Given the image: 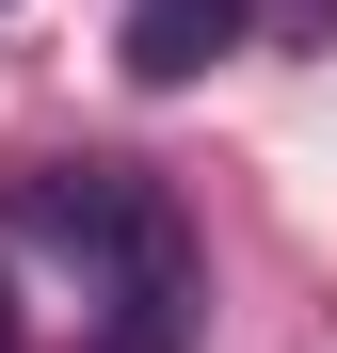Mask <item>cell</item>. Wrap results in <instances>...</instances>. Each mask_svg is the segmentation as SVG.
<instances>
[{
    "instance_id": "2",
    "label": "cell",
    "mask_w": 337,
    "mask_h": 353,
    "mask_svg": "<svg viewBox=\"0 0 337 353\" xmlns=\"http://www.w3.org/2000/svg\"><path fill=\"white\" fill-rule=\"evenodd\" d=\"M209 48H241V0H145L129 17V81H193Z\"/></svg>"
},
{
    "instance_id": "3",
    "label": "cell",
    "mask_w": 337,
    "mask_h": 353,
    "mask_svg": "<svg viewBox=\"0 0 337 353\" xmlns=\"http://www.w3.org/2000/svg\"><path fill=\"white\" fill-rule=\"evenodd\" d=\"M337 0H241V48H321Z\"/></svg>"
},
{
    "instance_id": "1",
    "label": "cell",
    "mask_w": 337,
    "mask_h": 353,
    "mask_svg": "<svg viewBox=\"0 0 337 353\" xmlns=\"http://www.w3.org/2000/svg\"><path fill=\"white\" fill-rule=\"evenodd\" d=\"M17 241H48V257H81V289H96V353H177L193 337V225H177V193H161L145 161H48V176H17Z\"/></svg>"
},
{
    "instance_id": "4",
    "label": "cell",
    "mask_w": 337,
    "mask_h": 353,
    "mask_svg": "<svg viewBox=\"0 0 337 353\" xmlns=\"http://www.w3.org/2000/svg\"><path fill=\"white\" fill-rule=\"evenodd\" d=\"M0 353H17V305H0Z\"/></svg>"
}]
</instances>
